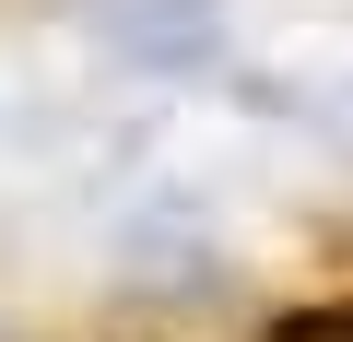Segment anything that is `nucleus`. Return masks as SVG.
Here are the masks:
<instances>
[{"label":"nucleus","mask_w":353,"mask_h":342,"mask_svg":"<svg viewBox=\"0 0 353 342\" xmlns=\"http://www.w3.org/2000/svg\"><path fill=\"white\" fill-rule=\"evenodd\" d=\"M271 342H353V295H318V307L271 319Z\"/></svg>","instance_id":"obj_1"}]
</instances>
